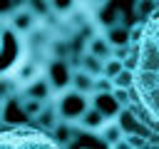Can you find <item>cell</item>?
<instances>
[{"mask_svg":"<svg viewBox=\"0 0 159 149\" xmlns=\"http://www.w3.org/2000/svg\"><path fill=\"white\" fill-rule=\"evenodd\" d=\"M92 104H94L99 112H104L109 119H117V114L122 112V104L117 102V97H114L112 92H94V94H92Z\"/></svg>","mask_w":159,"mask_h":149,"instance_id":"8","label":"cell"},{"mask_svg":"<svg viewBox=\"0 0 159 149\" xmlns=\"http://www.w3.org/2000/svg\"><path fill=\"white\" fill-rule=\"evenodd\" d=\"M22 92L30 94V97H35V99H42V102H50V99L55 97V87H52V82L47 79V74L35 77L30 84L22 87Z\"/></svg>","mask_w":159,"mask_h":149,"instance_id":"6","label":"cell"},{"mask_svg":"<svg viewBox=\"0 0 159 149\" xmlns=\"http://www.w3.org/2000/svg\"><path fill=\"white\" fill-rule=\"evenodd\" d=\"M134 84V70L124 67L117 77H114V87H132Z\"/></svg>","mask_w":159,"mask_h":149,"instance_id":"18","label":"cell"},{"mask_svg":"<svg viewBox=\"0 0 159 149\" xmlns=\"http://www.w3.org/2000/svg\"><path fill=\"white\" fill-rule=\"evenodd\" d=\"M47 55H50V60H67V55H70L67 40L52 37V42H50V47H47Z\"/></svg>","mask_w":159,"mask_h":149,"instance_id":"14","label":"cell"},{"mask_svg":"<svg viewBox=\"0 0 159 149\" xmlns=\"http://www.w3.org/2000/svg\"><path fill=\"white\" fill-rule=\"evenodd\" d=\"M45 132H50V129H55L60 122H62V117H60V109H57V104L55 102H47L45 104V109H42V114L35 119Z\"/></svg>","mask_w":159,"mask_h":149,"instance_id":"13","label":"cell"},{"mask_svg":"<svg viewBox=\"0 0 159 149\" xmlns=\"http://www.w3.org/2000/svg\"><path fill=\"white\" fill-rule=\"evenodd\" d=\"M159 7V0H134V15L137 20H147Z\"/></svg>","mask_w":159,"mask_h":149,"instance_id":"15","label":"cell"},{"mask_svg":"<svg viewBox=\"0 0 159 149\" xmlns=\"http://www.w3.org/2000/svg\"><path fill=\"white\" fill-rule=\"evenodd\" d=\"M122 70H124V60H119V57H109V60H104V74H107V77L114 79Z\"/></svg>","mask_w":159,"mask_h":149,"instance_id":"16","label":"cell"},{"mask_svg":"<svg viewBox=\"0 0 159 149\" xmlns=\"http://www.w3.org/2000/svg\"><path fill=\"white\" fill-rule=\"evenodd\" d=\"M45 74H47V79L52 82L55 97H57L60 92H65V89L72 87V74H75V70L70 67L67 60H50V65L45 67Z\"/></svg>","mask_w":159,"mask_h":149,"instance_id":"4","label":"cell"},{"mask_svg":"<svg viewBox=\"0 0 159 149\" xmlns=\"http://www.w3.org/2000/svg\"><path fill=\"white\" fill-rule=\"evenodd\" d=\"M112 50H114V45L107 40V35H92L87 40V52H92V55H97L102 60H109L112 57Z\"/></svg>","mask_w":159,"mask_h":149,"instance_id":"11","label":"cell"},{"mask_svg":"<svg viewBox=\"0 0 159 149\" xmlns=\"http://www.w3.org/2000/svg\"><path fill=\"white\" fill-rule=\"evenodd\" d=\"M124 144H127V147H147L149 142H147V137H142V134H127V137H124Z\"/></svg>","mask_w":159,"mask_h":149,"instance_id":"21","label":"cell"},{"mask_svg":"<svg viewBox=\"0 0 159 149\" xmlns=\"http://www.w3.org/2000/svg\"><path fill=\"white\" fill-rule=\"evenodd\" d=\"M97 137H99V142H102L104 147H119V144H124V129H122V124H119L117 119H109V122L97 132Z\"/></svg>","mask_w":159,"mask_h":149,"instance_id":"9","label":"cell"},{"mask_svg":"<svg viewBox=\"0 0 159 149\" xmlns=\"http://www.w3.org/2000/svg\"><path fill=\"white\" fill-rule=\"evenodd\" d=\"M2 144L5 147H57V142L45 134V129H32V127H17L2 132Z\"/></svg>","mask_w":159,"mask_h":149,"instance_id":"3","label":"cell"},{"mask_svg":"<svg viewBox=\"0 0 159 149\" xmlns=\"http://www.w3.org/2000/svg\"><path fill=\"white\" fill-rule=\"evenodd\" d=\"M5 22H10V25H12L20 35H30V32H32V30L42 22V17H40V15H37V12H35V10L25 2V5H22V7H17L15 12L5 15Z\"/></svg>","mask_w":159,"mask_h":149,"instance_id":"5","label":"cell"},{"mask_svg":"<svg viewBox=\"0 0 159 149\" xmlns=\"http://www.w3.org/2000/svg\"><path fill=\"white\" fill-rule=\"evenodd\" d=\"M94 82H97V77L92 72L82 70V67H77L75 74H72V87L77 92H84V94H94Z\"/></svg>","mask_w":159,"mask_h":149,"instance_id":"12","label":"cell"},{"mask_svg":"<svg viewBox=\"0 0 159 149\" xmlns=\"http://www.w3.org/2000/svg\"><path fill=\"white\" fill-rule=\"evenodd\" d=\"M52 7H55V12L67 15V12H72L77 7V0H52Z\"/></svg>","mask_w":159,"mask_h":149,"instance_id":"20","label":"cell"},{"mask_svg":"<svg viewBox=\"0 0 159 149\" xmlns=\"http://www.w3.org/2000/svg\"><path fill=\"white\" fill-rule=\"evenodd\" d=\"M107 122H109V117H107L104 112H99L94 104H92V107H89V109H87V112L77 119L80 129H82V132H89V134H97V132H99Z\"/></svg>","mask_w":159,"mask_h":149,"instance_id":"7","label":"cell"},{"mask_svg":"<svg viewBox=\"0 0 159 149\" xmlns=\"http://www.w3.org/2000/svg\"><path fill=\"white\" fill-rule=\"evenodd\" d=\"M112 89H114V79L107 74H99L94 82V92H112Z\"/></svg>","mask_w":159,"mask_h":149,"instance_id":"19","label":"cell"},{"mask_svg":"<svg viewBox=\"0 0 159 149\" xmlns=\"http://www.w3.org/2000/svg\"><path fill=\"white\" fill-rule=\"evenodd\" d=\"M55 104L60 109V117L65 122H77L89 107H92V94H84V92H77L75 87L60 92L55 97Z\"/></svg>","mask_w":159,"mask_h":149,"instance_id":"2","label":"cell"},{"mask_svg":"<svg viewBox=\"0 0 159 149\" xmlns=\"http://www.w3.org/2000/svg\"><path fill=\"white\" fill-rule=\"evenodd\" d=\"M25 2H27L40 17H45V15H50V12L55 10V7H52V0H25Z\"/></svg>","mask_w":159,"mask_h":149,"instance_id":"17","label":"cell"},{"mask_svg":"<svg viewBox=\"0 0 159 149\" xmlns=\"http://www.w3.org/2000/svg\"><path fill=\"white\" fill-rule=\"evenodd\" d=\"M104 35H107V40H109L112 45H134L132 27L124 25V22H114V25H109V27L104 30Z\"/></svg>","mask_w":159,"mask_h":149,"instance_id":"10","label":"cell"},{"mask_svg":"<svg viewBox=\"0 0 159 149\" xmlns=\"http://www.w3.org/2000/svg\"><path fill=\"white\" fill-rule=\"evenodd\" d=\"M134 102L142 117L159 132V7L144 20L142 35L134 42Z\"/></svg>","mask_w":159,"mask_h":149,"instance_id":"1","label":"cell"}]
</instances>
